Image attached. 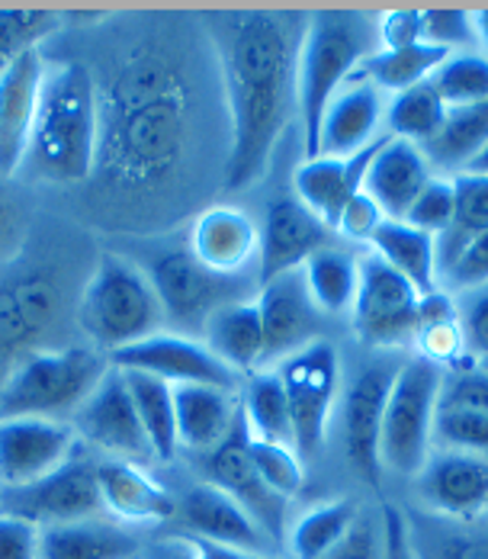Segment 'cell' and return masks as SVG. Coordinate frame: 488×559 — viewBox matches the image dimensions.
Instances as JSON below:
<instances>
[{
  "instance_id": "cell-62",
  "label": "cell",
  "mask_w": 488,
  "mask_h": 559,
  "mask_svg": "<svg viewBox=\"0 0 488 559\" xmlns=\"http://www.w3.org/2000/svg\"><path fill=\"white\" fill-rule=\"evenodd\" d=\"M486 511H488V504H486Z\"/></svg>"
},
{
  "instance_id": "cell-3",
  "label": "cell",
  "mask_w": 488,
  "mask_h": 559,
  "mask_svg": "<svg viewBox=\"0 0 488 559\" xmlns=\"http://www.w3.org/2000/svg\"><path fill=\"white\" fill-rule=\"evenodd\" d=\"M100 162V94L91 68H46L26 165L49 183H84Z\"/></svg>"
},
{
  "instance_id": "cell-49",
  "label": "cell",
  "mask_w": 488,
  "mask_h": 559,
  "mask_svg": "<svg viewBox=\"0 0 488 559\" xmlns=\"http://www.w3.org/2000/svg\"><path fill=\"white\" fill-rule=\"evenodd\" d=\"M460 332L469 360H483L488 354V286H479L473 299L460 309Z\"/></svg>"
},
{
  "instance_id": "cell-32",
  "label": "cell",
  "mask_w": 488,
  "mask_h": 559,
  "mask_svg": "<svg viewBox=\"0 0 488 559\" xmlns=\"http://www.w3.org/2000/svg\"><path fill=\"white\" fill-rule=\"evenodd\" d=\"M373 254H380L382 261L408 280L421 296L431 293L437 283V238L412 228L408 223H385L370 241Z\"/></svg>"
},
{
  "instance_id": "cell-36",
  "label": "cell",
  "mask_w": 488,
  "mask_h": 559,
  "mask_svg": "<svg viewBox=\"0 0 488 559\" xmlns=\"http://www.w3.org/2000/svg\"><path fill=\"white\" fill-rule=\"evenodd\" d=\"M122 380H126V390L132 395L139 425L148 438V448L155 453V460H162V463L174 460L180 450L174 386H167L164 380H155V377H145V373H122Z\"/></svg>"
},
{
  "instance_id": "cell-34",
  "label": "cell",
  "mask_w": 488,
  "mask_h": 559,
  "mask_svg": "<svg viewBox=\"0 0 488 559\" xmlns=\"http://www.w3.org/2000/svg\"><path fill=\"white\" fill-rule=\"evenodd\" d=\"M456 190V210L453 223L437 238V277L453 267V261L463 254V248L488 231V174L463 170L453 177Z\"/></svg>"
},
{
  "instance_id": "cell-33",
  "label": "cell",
  "mask_w": 488,
  "mask_h": 559,
  "mask_svg": "<svg viewBox=\"0 0 488 559\" xmlns=\"http://www.w3.org/2000/svg\"><path fill=\"white\" fill-rule=\"evenodd\" d=\"M408 547L415 559H488V527L473 521L421 518L408 524Z\"/></svg>"
},
{
  "instance_id": "cell-43",
  "label": "cell",
  "mask_w": 488,
  "mask_h": 559,
  "mask_svg": "<svg viewBox=\"0 0 488 559\" xmlns=\"http://www.w3.org/2000/svg\"><path fill=\"white\" fill-rule=\"evenodd\" d=\"M58 29V13L46 10H0V74L20 56L39 49Z\"/></svg>"
},
{
  "instance_id": "cell-16",
  "label": "cell",
  "mask_w": 488,
  "mask_h": 559,
  "mask_svg": "<svg viewBox=\"0 0 488 559\" xmlns=\"http://www.w3.org/2000/svg\"><path fill=\"white\" fill-rule=\"evenodd\" d=\"M258 231H261L258 264H254L258 267V286L279 277V274L302 271L316 251L334 245L331 241L334 231L316 213H309L296 197L273 200Z\"/></svg>"
},
{
  "instance_id": "cell-11",
  "label": "cell",
  "mask_w": 488,
  "mask_h": 559,
  "mask_svg": "<svg viewBox=\"0 0 488 559\" xmlns=\"http://www.w3.org/2000/svg\"><path fill=\"white\" fill-rule=\"evenodd\" d=\"M421 293L395 274L380 254L360 258V286L350 306L354 332L370 347H398L418 335Z\"/></svg>"
},
{
  "instance_id": "cell-56",
  "label": "cell",
  "mask_w": 488,
  "mask_h": 559,
  "mask_svg": "<svg viewBox=\"0 0 488 559\" xmlns=\"http://www.w3.org/2000/svg\"><path fill=\"white\" fill-rule=\"evenodd\" d=\"M193 550V559H286L279 554H248V550H231V547H216L197 537H183Z\"/></svg>"
},
{
  "instance_id": "cell-60",
  "label": "cell",
  "mask_w": 488,
  "mask_h": 559,
  "mask_svg": "<svg viewBox=\"0 0 488 559\" xmlns=\"http://www.w3.org/2000/svg\"><path fill=\"white\" fill-rule=\"evenodd\" d=\"M466 170H473V174H488V145L483 148V155H479V158H476V162H473Z\"/></svg>"
},
{
  "instance_id": "cell-46",
  "label": "cell",
  "mask_w": 488,
  "mask_h": 559,
  "mask_svg": "<svg viewBox=\"0 0 488 559\" xmlns=\"http://www.w3.org/2000/svg\"><path fill=\"white\" fill-rule=\"evenodd\" d=\"M421 33H425L428 46H437L450 56H453V49L476 43L473 13H466V10H421Z\"/></svg>"
},
{
  "instance_id": "cell-15",
  "label": "cell",
  "mask_w": 488,
  "mask_h": 559,
  "mask_svg": "<svg viewBox=\"0 0 488 559\" xmlns=\"http://www.w3.org/2000/svg\"><path fill=\"white\" fill-rule=\"evenodd\" d=\"M206 473L210 483L222 489L225 496H231L241 504L271 537L273 544L283 540V527H286V499H279L271 486L261 479L251 450H248V428L245 418L238 412L231 431L225 435V441L213 453H206Z\"/></svg>"
},
{
  "instance_id": "cell-59",
  "label": "cell",
  "mask_w": 488,
  "mask_h": 559,
  "mask_svg": "<svg viewBox=\"0 0 488 559\" xmlns=\"http://www.w3.org/2000/svg\"><path fill=\"white\" fill-rule=\"evenodd\" d=\"M473 33H476V46H483L488 58V10L473 13Z\"/></svg>"
},
{
  "instance_id": "cell-44",
  "label": "cell",
  "mask_w": 488,
  "mask_h": 559,
  "mask_svg": "<svg viewBox=\"0 0 488 559\" xmlns=\"http://www.w3.org/2000/svg\"><path fill=\"white\" fill-rule=\"evenodd\" d=\"M248 450L251 460L261 473V479L271 486L279 499H293L302 492L306 486V469H302V456L296 453L293 444H273V441H258L248 435Z\"/></svg>"
},
{
  "instance_id": "cell-58",
  "label": "cell",
  "mask_w": 488,
  "mask_h": 559,
  "mask_svg": "<svg viewBox=\"0 0 488 559\" xmlns=\"http://www.w3.org/2000/svg\"><path fill=\"white\" fill-rule=\"evenodd\" d=\"M152 559H193V550H190V544H187L183 537H177V540H164V544H158Z\"/></svg>"
},
{
  "instance_id": "cell-25",
  "label": "cell",
  "mask_w": 488,
  "mask_h": 559,
  "mask_svg": "<svg viewBox=\"0 0 488 559\" xmlns=\"http://www.w3.org/2000/svg\"><path fill=\"white\" fill-rule=\"evenodd\" d=\"M431 180L435 174L418 145L385 135L382 148L367 170L364 193L380 206L389 223H405L408 210L415 206V200Z\"/></svg>"
},
{
  "instance_id": "cell-28",
  "label": "cell",
  "mask_w": 488,
  "mask_h": 559,
  "mask_svg": "<svg viewBox=\"0 0 488 559\" xmlns=\"http://www.w3.org/2000/svg\"><path fill=\"white\" fill-rule=\"evenodd\" d=\"M174 412H177L180 448L213 453L231 431L241 412V399L238 390L190 383V386H174Z\"/></svg>"
},
{
  "instance_id": "cell-23",
  "label": "cell",
  "mask_w": 488,
  "mask_h": 559,
  "mask_svg": "<svg viewBox=\"0 0 488 559\" xmlns=\"http://www.w3.org/2000/svg\"><path fill=\"white\" fill-rule=\"evenodd\" d=\"M385 139H377L373 145H367L364 152L357 155H347V158H331V155H319V158H306L296 174H293V190H296V200L316 213L322 223L334 231L341 210L347 206L350 197H357L364 190V180H367V170L373 165L377 152L382 148Z\"/></svg>"
},
{
  "instance_id": "cell-9",
  "label": "cell",
  "mask_w": 488,
  "mask_h": 559,
  "mask_svg": "<svg viewBox=\"0 0 488 559\" xmlns=\"http://www.w3.org/2000/svg\"><path fill=\"white\" fill-rule=\"evenodd\" d=\"M293 421V448L299 456H316L328 438V418L341 386V357L334 344L312 341L289 354L276 370Z\"/></svg>"
},
{
  "instance_id": "cell-41",
  "label": "cell",
  "mask_w": 488,
  "mask_h": 559,
  "mask_svg": "<svg viewBox=\"0 0 488 559\" xmlns=\"http://www.w3.org/2000/svg\"><path fill=\"white\" fill-rule=\"evenodd\" d=\"M443 116H447V107L443 100L437 97L435 84L425 81L412 91H402L389 100V110H385V119H389V132L392 139H402V142H412V145H428L437 135V129L443 126Z\"/></svg>"
},
{
  "instance_id": "cell-50",
  "label": "cell",
  "mask_w": 488,
  "mask_h": 559,
  "mask_svg": "<svg viewBox=\"0 0 488 559\" xmlns=\"http://www.w3.org/2000/svg\"><path fill=\"white\" fill-rule=\"evenodd\" d=\"M450 283L456 289H479L488 286V231H483L479 238H473L463 254L453 261V267L447 271Z\"/></svg>"
},
{
  "instance_id": "cell-53",
  "label": "cell",
  "mask_w": 488,
  "mask_h": 559,
  "mask_svg": "<svg viewBox=\"0 0 488 559\" xmlns=\"http://www.w3.org/2000/svg\"><path fill=\"white\" fill-rule=\"evenodd\" d=\"M325 559H385V547H382L377 527L367 518H357L350 534Z\"/></svg>"
},
{
  "instance_id": "cell-17",
  "label": "cell",
  "mask_w": 488,
  "mask_h": 559,
  "mask_svg": "<svg viewBox=\"0 0 488 559\" xmlns=\"http://www.w3.org/2000/svg\"><path fill=\"white\" fill-rule=\"evenodd\" d=\"M174 518L187 531L183 537H197L216 547L248 550V554H276V544L264 527L213 483H200L177 499Z\"/></svg>"
},
{
  "instance_id": "cell-5",
  "label": "cell",
  "mask_w": 488,
  "mask_h": 559,
  "mask_svg": "<svg viewBox=\"0 0 488 559\" xmlns=\"http://www.w3.org/2000/svg\"><path fill=\"white\" fill-rule=\"evenodd\" d=\"M109 364L91 344L43 347L16 360L0 383L3 418H61L78 412L100 386Z\"/></svg>"
},
{
  "instance_id": "cell-27",
  "label": "cell",
  "mask_w": 488,
  "mask_h": 559,
  "mask_svg": "<svg viewBox=\"0 0 488 559\" xmlns=\"http://www.w3.org/2000/svg\"><path fill=\"white\" fill-rule=\"evenodd\" d=\"M97 486L104 508L126 524H162L177 511V499L139 463L100 460Z\"/></svg>"
},
{
  "instance_id": "cell-13",
  "label": "cell",
  "mask_w": 488,
  "mask_h": 559,
  "mask_svg": "<svg viewBox=\"0 0 488 559\" xmlns=\"http://www.w3.org/2000/svg\"><path fill=\"white\" fill-rule=\"evenodd\" d=\"M81 450L71 421L3 418L0 421V489H20L61 469Z\"/></svg>"
},
{
  "instance_id": "cell-10",
  "label": "cell",
  "mask_w": 488,
  "mask_h": 559,
  "mask_svg": "<svg viewBox=\"0 0 488 559\" xmlns=\"http://www.w3.org/2000/svg\"><path fill=\"white\" fill-rule=\"evenodd\" d=\"M97 511H104L97 463L84 450H78L61 469H55L39 483L20 489H0V514L29 521L39 531L97 518Z\"/></svg>"
},
{
  "instance_id": "cell-8",
  "label": "cell",
  "mask_w": 488,
  "mask_h": 559,
  "mask_svg": "<svg viewBox=\"0 0 488 559\" xmlns=\"http://www.w3.org/2000/svg\"><path fill=\"white\" fill-rule=\"evenodd\" d=\"M148 280H152L155 296L162 302L164 322L200 329V332L216 309L258 296V280H251L248 274L245 277L213 274L210 267H203L190 254V248L164 251L162 258L152 264Z\"/></svg>"
},
{
  "instance_id": "cell-39",
  "label": "cell",
  "mask_w": 488,
  "mask_h": 559,
  "mask_svg": "<svg viewBox=\"0 0 488 559\" xmlns=\"http://www.w3.org/2000/svg\"><path fill=\"white\" fill-rule=\"evenodd\" d=\"M241 418L251 438L273 441V444H293V421L289 405L283 395V383L276 370L251 373V380L241 390Z\"/></svg>"
},
{
  "instance_id": "cell-20",
  "label": "cell",
  "mask_w": 488,
  "mask_h": 559,
  "mask_svg": "<svg viewBox=\"0 0 488 559\" xmlns=\"http://www.w3.org/2000/svg\"><path fill=\"white\" fill-rule=\"evenodd\" d=\"M43 84L46 61L39 49L20 56L0 74V177H10L26 165Z\"/></svg>"
},
{
  "instance_id": "cell-19",
  "label": "cell",
  "mask_w": 488,
  "mask_h": 559,
  "mask_svg": "<svg viewBox=\"0 0 488 559\" xmlns=\"http://www.w3.org/2000/svg\"><path fill=\"white\" fill-rule=\"evenodd\" d=\"M258 312L264 325V360L289 357L312 344L322 325V312L312 302L302 271H289L258 286Z\"/></svg>"
},
{
  "instance_id": "cell-21",
  "label": "cell",
  "mask_w": 488,
  "mask_h": 559,
  "mask_svg": "<svg viewBox=\"0 0 488 559\" xmlns=\"http://www.w3.org/2000/svg\"><path fill=\"white\" fill-rule=\"evenodd\" d=\"M435 438L447 450L488 456V373L456 367L440 380Z\"/></svg>"
},
{
  "instance_id": "cell-57",
  "label": "cell",
  "mask_w": 488,
  "mask_h": 559,
  "mask_svg": "<svg viewBox=\"0 0 488 559\" xmlns=\"http://www.w3.org/2000/svg\"><path fill=\"white\" fill-rule=\"evenodd\" d=\"M16 213H13V206H10V200L3 197V190H0V258L7 254V251H13V245H16Z\"/></svg>"
},
{
  "instance_id": "cell-48",
  "label": "cell",
  "mask_w": 488,
  "mask_h": 559,
  "mask_svg": "<svg viewBox=\"0 0 488 559\" xmlns=\"http://www.w3.org/2000/svg\"><path fill=\"white\" fill-rule=\"evenodd\" d=\"M382 223H385L382 210L364 193V190H360V193L350 197L347 206L341 210L334 231H341V235L350 238V241H373V235L380 231Z\"/></svg>"
},
{
  "instance_id": "cell-61",
  "label": "cell",
  "mask_w": 488,
  "mask_h": 559,
  "mask_svg": "<svg viewBox=\"0 0 488 559\" xmlns=\"http://www.w3.org/2000/svg\"><path fill=\"white\" fill-rule=\"evenodd\" d=\"M483 370H486V373H488V354H486V357H483Z\"/></svg>"
},
{
  "instance_id": "cell-18",
  "label": "cell",
  "mask_w": 488,
  "mask_h": 559,
  "mask_svg": "<svg viewBox=\"0 0 488 559\" xmlns=\"http://www.w3.org/2000/svg\"><path fill=\"white\" fill-rule=\"evenodd\" d=\"M392 380L395 370H389L385 364H373L360 370L344 392V453L354 473L370 486H377L382 476V418H385Z\"/></svg>"
},
{
  "instance_id": "cell-45",
  "label": "cell",
  "mask_w": 488,
  "mask_h": 559,
  "mask_svg": "<svg viewBox=\"0 0 488 559\" xmlns=\"http://www.w3.org/2000/svg\"><path fill=\"white\" fill-rule=\"evenodd\" d=\"M453 210H456L453 180L435 177L421 190V197L415 200V206L408 210L405 223L412 225V228H418V231H425V235H431V238H440L450 228V223H453Z\"/></svg>"
},
{
  "instance_id": "cell-52",
  "label": "cell",
  "mask_w": 488,
  "mask_h": 559,
  "mask_svg": "<svg viewBox=\"0 0 488 559\" xmlns=\"http://www.w3.org/2000/svg\"><path fill=\"white\" fill-rule=\"evenodd\" d=\"M382 49H405L415 43H425L421 33V10H395L385 13L380 23Z\"/></svg>"
},
{
  "instance_id": "cell-24",
  "label": "cell",
  "mask_w": 488,
  "mask_h": 559,
  "mask_svg": "<svg viewBox=\"0 0 488 559\" xmlns=\"http://www.w3.org/2000/svg\"><path fill=\"white\" fill-rule=\"evenodd\" d=\"M421 496L440 518L473 521L488 504V456L443 450L421 469Z\"/></svg>"
},
{
  "instance_id": "cell-31",
  "label": "cell",
  "mask_w": 488,
  "mask_h": 559,
  "mask_svg": "<svg viewBox=\"0 0 488 559\" xmlns=\"http://www.w3.org/2000/svg\"><path fill=\"white\" fill-rule=\"evenodd\" d=\"M488 145V100L473 104V107H456L447 110L443 126L437 129V135L421 145L428 165H437L440 170H453L463 174L469 168L483 148Z\"/></svg>"
},
{
  "instance_id": "cell-26",
  "label": "cell",
  "mask_w": 488,
  "mask_h": 559,
  "mask_svg": "<svg viewBox=\"0 0 488 559\" xmlns=\"http://www.w3.org/2000/svg\"><path fill=\"white\" fill-rule=\"evenodd\" d=\"M382 119V94L364 78H350L325 110L319 129V155L347 158L377 142ZM316 155V158H319Z\"/></svg>"
},
{
  "instance_id": "cell-38",
  "label": "cell",
  "mask_w": 488,
  "mask_h": 559,
  "mask_svg": "<svg viewBox=\"0 0 488 559\" xmlns=\"http://www.w3.org/2000/svg\"><path fill=\"white\" fill-rule=\"evenodd\" d=\"M55 319V289L46 283H16L0 293V347H29Z\"/></svg>"
},
{
  "instance_id": "cell-12",
  "label": "cell",
  "mask_w": 488,
  "mask_h": 559,
  "mask_svg": "<svg viewBox=\"0 0 488 559\" xmlns=\"http://www.w3.org/2000/svg\"><path fill=\"white\" fill-rule=\"evenodd\" d=\"M112 370L122 373H145L164 380L167 386H218V390H238V373L228 370L216 354L190 335L155 332L129 347H119L107 357Z\"/></svg>"
},
{
  "instance_id": "cell-6",
  "label": "cell",
  "mask_w": 488,
  "mask_h": 559,
  "mask_svg": "<svg viewBox=\"0 0 488 559\" xmlns=\"http://www.w3.org/2000/svg\"><path fill=\"white\" fill-rule=\"evenodd\" d=\"M78 325L91 347L107 354L162 332V302L148 274L129 258L104 254L78 299Z\"/></svg>"
},
{
  "instance_id": "cell-29",
  "label": "cell",
  "mask_w": 488,
  "mask_h": 559,
  "mask_svg": "<svg viewBox=\"0 0 488 559\" xmlns=\"http://www.w3.org/2000/svg\"><path fill=\"white\" fill-rule=\"evenodd\" d=\"M203 344L235 373H251L264 364V325L254 299L228 302L203 325Z\"/></svg>"
},
{
  "instance_id": "cell-42",
  "label": "cell",
  "mask_w": 488,
  "mask_h": 559,
  "mask_svg": "<svg viewBox=\"0 0 488 559\" xmlns=\"http://www.w3.org/2000/svg\"><path fill=\"white\" fill-rule=\"evenodd\" d=\"M447 110L488 100V58L479 52H453L431 78Z\"/></svg>"
},
{
  "instance_id": "cell-4",
  "label": "cell",
  "mask_w": 488,
  "mask_h": 559,
  "mask_svg": "<svg viewBox=\"0 0 488 559\" xmlns=\"http://www.w3.org/2000/svg\"><path fill=\"white\" fill-rule=\"evenodd\" d=\"M380 26L367 13L322 10L309 13L299 49V119L306 158L319 155V129L337 91L357 74L364 58L373 56Z\"/></svg>"
},
{
  "instance_id": "cell-30",
  "label": "cell",
  "mask_w": 488,
  "mask_h": 559,
  "mask_svg": "<svg viewBox=\"0 0 488 559\" xmlns=\"http://www.w3.org/2000/svg\"><path fill=\"white\" fill-rule=\"evenodd\" d=\"M139 537L104 518L43 527L39 559H135Z\"/></svg>"
},
{
  "instance_id": "cell-47",
  "label": "cell",
  "mask_w": 488,
  "mask_h": 559,
  "mask_svg": "<svg viewBox=\"0 0 488 559\" xmlns=\"http://www.w3.org/2000/svg\"><path fill=\"white\" fill-rule=\"evenodd\" d=\"M415 344L421 350V360L443 367V364H456L460 367V357H466V347H463V332H460V322H447V325H431V329H421L415 335Z\"/></svg>"
},
{
  "instance_id": "cell-2",
  "label": "cell",
  "mask_w": 488,
  "mask_h": 559,
  "mask_svg": "<svg viewBox=\"0 0 488 559\" xmlns=\"http://www.w3.org/2000/svg\"><path fill=\"white\" fill-rule=\"evenodd\" d=\"M100 94V91H97ZM197 135L187 74L164 56H139L100 97V165L132 187H164L187 168Z\"/></svg>"
},
{
  "instance_id": "cell-54",
  "label": "cell",
  "mask_w": 488,
  "mask_h": 559,
  "mask_svg": "<svg viewBox=\"0 0 488 559\" xmlns=\"http://www.w3.org/2000/svg\"><path fill=\"white\" fill-rule=\"evenodd\" d=\"M447 322H460V306L453 302V296L443 289L425 293L418 299V332L431 325H447Z\"/></svg>"
},
{
  "instance_id": "cell-22",
  "label": "cell",
  "mask_w": 488,
  "mask_h": 559,
  "mask_svg": "<svg viewBox=\"0 0 488 559\" xmlns=\"http://www.w3.org/2000/svg\"><path fill=\"white\" fill-rule=\"evenodd\" d=\"M261 231L235 206H210L190 228V254L222 277H245L258 264Z\"/></svg>"
},
{
  "instance_id": "cell-37",
  "label": "cell",
  "mask_w": 488,
  "mask_h": 559,
  "mask_svg": "<svg viewBox=\"0 0 488 559\" xmlns=\"http://www.w3.org/2000/svg\"><path fill=\"white\" fill-rule=\"evenodd\" d=\"M302 274H306V286L319 312L341 316L354 306V296L360 286V258L354 251L328 245L306 261Z\"/></svg>"
},
{
  "instance_id": "cell-40",
  "label": "cell",
  "mask_w": 488,
  "mask_h": 559,
  "mask_svg": "<svg viewBox=\"0 0 488 559\" xmlns=\"http://www.w3.org/2000/svg\"><path fill=\"white\" fill-rule=\"evenodd\" d=\"M357 504L347 499L325 502L306 511L289 531V554L293 559H325L357 524Z\"/></svg>"
},
{
  "instance_id": "cell-7",
  "label": "cell",
  "mask_w": 488,
  "mask_h": 559,
  "mask_svg": "<svg viewBox=\"0 0 488 559\" xmlns=\"http://www.w3.org/2000/svg\"><path fill=\"white\" fill-rule=\"evenodd\" d=\"M440 380H443L440 367L421 357L395 370L385 402V418H382L380 460L385 469L398 476H421V469L428 466Z\"/></svg>"
},
{
  "instance_id": "cell-55",
  "label": "cell",
  "mask_w": 488,
  "mask_h": 559,
  "mask_svg": "<svg viewBox=\"0 0 488 559\" xmlns=\"http://www.w3.org/2000/svg\"><path fill=\"white\" fill-rule=\"evenodd\" d=\"M385 559H415L408 547L405 521L395 514V508H385Z\"/></svg>"
},
{
  "instance_id": "cell-35",
  "label": "cell",
  "mask_w": 488,
  "mask_h": 559,
  "mask_svg": "<svg viewBox=\"0 0 488 559\" xmlns=\"http://www.w3.org/2000/svg\"><path fill=\"white\" fill-rule=\"evenodd\" d=\"M447 58H450V52L428 46V43H415L405 49H380L370 58H364V64L357 68V78L370 81L380 94L389 91L395 97L402 91H412V87L431 81Z\"/></svg>"
},
{
  "instance_id": "cell-14",
  "label": "cell",
  "mask_w": 488,
  "mask_h": 559,
  "mask_svg": "<svg viewBox=\"0 0 488 559\" xmlns=\"http://www.w3.org/2000/svg\"><path fill=\"white\" fill-rule=\"evenodd\" d=\"M71 428L78 431L81 441L109 453L107 460H126V463H139V466L155 460L148 438L139 425L132 395L126 390V380L112 367L100 380V386L74 412Z\"/></svg>"
},
{
  "instance_id": "cell-1",
  "label": "cell",
  "mask_w": 488,
  "mask_h": 559,
  "mask_svg": "<svg viewBox=\"0 0 488 559\" xmlns=\"http://www.w3.org/2000/svg\"><path fill=\"white\" fill-rule=\"evenodd\" d=\"M306 26L309 16L276 10H231L203 20L225 94L228 155L222 187L231 193L264 180L283 132L299 112Z\"/></svg>"
},
{
  "instance_id": "cell-51",
  "label": "cell",
  "mask_w": 488,
  "mask_h": 559,
  "mask_svg": "<svg viewBox=\"0 0 488 559\" xmlns=\"http://www.w3.org/2000/svg\"><path fill=\"white\" fill-rule=\"evenodd\" d=\"M39 527L0 514V559H39Z\"/></svg>"
}]
</instances>
